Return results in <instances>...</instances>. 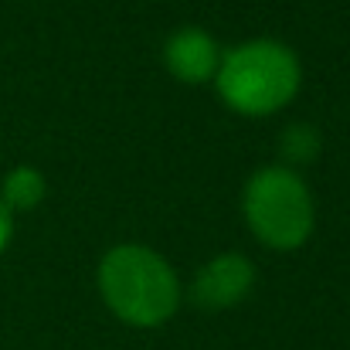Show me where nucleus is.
<instances>
[{"mask_svg": "<svg viewBox=\"0 0 350 350\" xmlns=\"http://www.w3.org/2000/svg\"><path fill=\"white\" fill-rule=\"evenodd\" d=\"M99 296L126 327H160L180 310V279L174 265L139 241L113 245L99 262Z\"/></svg>", "mask_w": 350, "mask_h": 350, "instance_id": "f257e3e1", "label": "nucleus"}, {"mask_svg": "<svg viewBox=\"0 0 350 350\" xmlns=\"http://www.w3.org/2000/svg\"><path fill=\"white\" fill-rule=\"evenodd\" d=\"M303 85L296 51L275 38H252L221 51L215 89L221 103L245 119L272 116L286 109Z\"/></svg>", "mask_w": 350, "mask_h": 350, "instance_id": "f03ea898", "label": "nucleus"}, {"mask_svg": "<svg viewBox=\"0 0 350 350\" xmlns=\"http://www.w3.org/2000/svg\"><path fill=\"white\" fill-rule=\"evenodd\" d=\"M245 225L265 248L272 252H296L310 241L317 225V204L310 184L299 170L286 163L258 167L241 194Z\"/></svg>", "mask_w": 350, "mask_h": 350, "instance_id": "7ed1b4c3", "label": "nucleus"}, {"mask_svg": "<svg viewBox=\"0 0 350 350\" xmlns=\"http://www.w3.org/2000/svg\"><path fill=\"white\" fill-rule=\"evenodd\" d=\"M255 286V265L241 252H221L194 272L191 299L201 310H232Z\"/></svg>", "mask_w": 350, "mask_h": 350, "instance_id": "20e7f679", "label": "nucleus"}, {"mask_svg": "<svg viewBox=\"0 0 350 350\" xmlns=\"http://www.w3.org/2000/svg\"><path fill=\"white\" fill-rule=\"evenodd\" d=\"M218 62H221V48L218 41L204 31V27H177L167 44H163V65L167 72L184 82V85H204V82H215V72H218Z\"/></svg>", "mask_w": 350, "mask_h": 350, "instance_id": "39448f33", "label": "nucleus"}, {"mask_svg": "<svg viewBox=\"0 0 350 350\" xmlns=\"http://www.w3.org/2000/svg\"><path fill=\"white\" fill-rule=\"evenodd\" d=\"M44 194H48L44 174H41L38 167H27V163L7 170V177H3V184H0V201H3V208H7L10 215L34 211V208L44 201Z\"/></svg>", "mask_w": 350, "mask_h": 350, "instance_id": "423d86ee", "label": "nucleus"}, {"mask_svg": "<svg viewBox=\"0 0 350 350\" xmlns=\"http://www.w3.org/2000/svg\"><path fill=\"white\" fill-rule=\"evenodd\" d=\"M279 153H282V160L279 163H286V167H303V163H310L317 153H320V133L313 129V126H306V122H293V126H286L282 129V139H279Z\"/></svg>", "mask_w": 350, "mask_h": 350, "instance_id": "0eeeda50", "label": "nucleus"}, {"mask_svg": "<svg viewBox=\"0 0 350 350\" xmlns=\"http://www.w3.org/2000/svg\"><path fill=\"white\" fill-rule=\"evenodd\" d=\"M10 238H14V215H10V211L3 208V201H0V255L7 252Z\"/></svg>", "mask_w": 350, "mask_h": 350, "instance_id": "6e6552de", "label": "nucleus"}]
</instances>
